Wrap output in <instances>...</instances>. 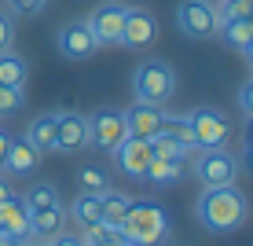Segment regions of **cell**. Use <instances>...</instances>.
I'll return each mask as SVG.
<instances>
[{"label": "cell", "mask_w": 253, "mask_h": 246, "mask_svg": "<svg viewBox=\"0 0 253 246\" xmlns=\"http://www.w3.org/2000/svg\"><path fill=\"white\" fill-rule=\"evenodd\" d=\"M15 195V191H11V184H7L4 177H0V202H7V198H11Z\"/></svg>", "instance_id": "cell-35"}, {"label": "cell", "mask_w": 253, "mask_h": 246, "mask_svg": "<svg viewBox=\"0 0 253 246\" xmlns=\"http://www.w3.org/2000/svg\"><path fill=\"white\" fill-rule=\"evenodd\" d=\"M220 22L224 19H250L253 15V0H220Z\"/></svg>", "instance_id": "cell-28"}, {"label": "cell", "mask_w": 253, "mask_h": 246, "mask_svg": "<svg viewBox=\"0 0 253 246\" xmlns=\"http://www.w3.org/2000/svg\"><path fill=\"white\" fill-rule=\"evenodd\" d=\"M7 144H11V136L0 129V165H4V154H7Z\"/></svg>", "instance_id": "cell-34"}, {"label": "cell", "mask_w": 253, "mask_h": 246, "mask_svg": "<svg viewBox=\"0 0 253 246\" xmlns=\"http://www.w3.org/2000/svg\"><path fill=\"white\" fill-rule=\"evenodd\" d=\"M176 92V74L165 59H143L132 74V96L147 107H165Z\"/></svg>", "instance_id": "cell-3"}, {"label": "cell", "mask_w": 253, "mask_h": 246, "mask_svg": "<svg viewBox=\"0 0 253 246\" xmlns=\"http://www.w3.org/2000/svg\"><path fill=\"white\" fill-rule=\"evenodd\" d=\"M180 177H184V162H165V158H151V165L143 173V180H151L154 188H169Z\"/></svg>", "instance_id": "cell-19"}, {"label": "cell", "mask_w": 253, "mask_h": 246, "mask_svg": "<svg viewBox=\"0 0 253 246\" xmlns=\"http://www.w3.org/2000/svg\"><path fill=\"white\" fill-rule=\"evenodd\" d=\"M30 221H33V213H30V206H26L22 198H7V202H0V235H15V239H30Z\"/></svg>", "instance_id": "cell-14"}, {"label": "cell", "mask_w": 253, "mask_h": 246, "mask_svg": "<svg viewBox=\"0 0 253 246\" xmlns=\"http://www.w3.org/2000/svg\"><path fill=\"white\" fill-rule=\"evenodd\" d=\"M224 37V45L228 48H246L250 45V37H253V30H250V19H224L220 22V30H216Z\"/></svg>", "instance_id": "cell-21"}, {"label": "cell", "mask_w": 253, "mask_h": 246, "mask_svg": "<svg viewBox=\"0 0 253 246\" xmlns=\"http://www.w3.org/2000/svg\"><path fill=\"white\" fill-rule=\"evenodd\" d=\"M48 246H84L81 239H77V235H70V232H55L51 235V243Z\"/></svg>", "instance_id": "cell-33"}, {"label": "cell", "mask_w": 253, "mask_h": 246, "mask_svg": "<svg viewBox=\"0 0 253 246\" xmlns=\"http://www.w3.org/2000/svg\"><path fill=\"white\" fill-rule=\"evenodd\" d=\"M22 202L30 206V213H33V209H44V206H55V202H59V188H55L51 180H37V184L22 195Z\"/></svg>", "instance_id": "cell-24"}, {"label": "cell", "mask_w": 253, "mask_h": 246, "mask_svg": "<svg viewBox=\"0 0 253 246\" xmlns=\"http://www.w3.org/2000/svg\"><path fill=\"white\" fill-rule=\"evenodd\" d=\"M26 103V96L19 85H0V118H11V114H19Z\"/></svg>", "instance_id": "cell-27"}, {"label": "cell", "mask_w": 253, "mask_h": 246, "mask_svg": "<svg viewBox=\"0 0 253 246\" xmlns=\"http://www.w3.org/2000/svg\"><path fill=\"white\" fill-rule=\"evenodd\" d=\"M125 118L121 110H95L88 118V144H95L99 151H114V147L125 140Z\"/></svg>", "instance_id": "cell-9"}, {"label": "cell", "mask_w": 253, "mask_h": 246, "mask_svg": "<svg viewBox=\"0 0 253 246\" xmlns=\"http://www.w3.org/2000/svg\"><path fill=\"white\" fill-rule=\"evenodd\" d=\"M22 246H48V243H41V239H26Z\"/></svg>", "instance_id": "cell-39"}, {"label": "cell", "mask_w": 253, "mask_h": 246, "mask_svg": "<svg viewBox=\"0 0 253 246\" xmlns=\"http://www.w3.org/2000/svg\"><path fill=\"white\" fill-rule=\"evenodd\" d=\"M195 213L209 232L224 235V232H235V228L246 224L250 202L235 184H228V188H206L202 198H198V206H195Z\"/></svg>", "instance_id": "cell-1"}, {"label": "cell", "mask_w": 253, "mask_h": 246, "mask_svg": "<svg viewBox=\"0 0 253 246\" xmlns=\"http://www.w3.org/2000/svg\"><path fill=\"white\" fill-rule=\"evenodd\" d=\"M63 221H66V209H63V202H55V206L33 209L30 232H33V235H41V239H51L55 232H63Z\"/></svg>", "instance_id": "cell-16"}, {"label": "cell", "mask_w": 253, "mask_h": 246, "mask_svg": "<svg viewBox=\"0 0 253 246\" xmlns=\"http://www.w3.org/2000/svg\"><path fill=\"white\" fill-rule=\"evenodd\" d=\"M77 184H81V191H88V195L110 191V177H107L103 165H81V169H77Z\"/></svg>", "instance_id": "cell-23"}, {"label": "cell", "mask_w": 253, "mask_h": 246, "mask_svg": "<svg viewBox=\"0 0 253 246\" xmlns=\"http://www.w3.org/2000/svg\"><path fill=\"white\" fill-rule=\"evenodd\" d=\"M246 144H253V118H250V125H246Z\"/></svg>", "instance_id": "cell-38"}, {"label": "cell", "mask_w": 253, "mask_h": 246, "mask_svg": "<svg viewBox=\"0 0 253 246\" xmlns=\"http://www.w3.org/2000/svg\"><path fill=\"white\" fill-rule=\"evenodd\" d=\"M147 144H151V158H165V162H184V158H187V151H184V147H180L169 133L151 136Z\"/></svg>", "instance_id": "cell-26"}, {"label": "cell", "mask_w": 253, "mask_h": 246, "mask_svg": "<svg viewBox=\"0 0 253 246\" xmlns=\"http://www.w3.org/2000/svg\"><path fill=\"white\" fill-rule=\"evenodd\" d=\"M11 45H15V19L11 11L0 7V51H11Z\"/></svg>", "instance_id": "cell-30"}, {"label": "cell", "mask_w": 253, "mask_h": 246, "mask_svg": "<svg viewBox=\"0 0 253 246\" xmlns=\"http://www.w3.org/2000/svg\"><path fill=\"white\" fill-rule=\"evenodd\" d=\"M26 81V59L15 51H0V85H19Z\"/></svg>", "instance_id": "cell-25"}, {"label": "cell", "mask_w": 253, "mask_h": 246, "mask_svg": "<svg viewBox=\"0 0 253 246\" xmlns=\"http://www.w3.org/2000/svg\"><path fill=\"white\" fill-rule=\"evenodd\" d=\"M162 133H169L172 140H176L184 151H198V144H195V133H191V121H187V114H165V125H162Z\"/></svg>", "instance_id": "cell-20"}, {"label": "cell", "mask_w": 253, "mask_h": 246, "mask_svg": "<svg viewBox=\"0 0 253 246\" xmlns=\"http://www.w3.org/2000/svg\"><path fill=\"white\" fill-rule=\"evenodd\" d=\"M84 147H88V118H84V114H59L51 151L77 154V151H84Z\"/></svg>", "instance_id": "cell-10"}, {"label": "cell", "mask_w": 253, "mask_h": 246, "mask_svg": "<svg viewBox=\"0 0 253 246\" xmlns=\"http://www.w3.org/2000/svg\"><path fill=\"white\" fill-rule=\"evenodd\" d=\"M121 232L132 239V246H162L169 239V217H165L158 202L132 198L125 221H121Z\"/></svg>", "instance_id": "cell-2"}, {"label": "cell", "mask_w": 253, "mask_h": 246, "mask_svg": "<svg viewBox=\"0 0 253 246\" xmlns=\"http://www.w3.org/2000/svg\"><path fill=\"white\" fill-rule=\"evenodd\" d=\"M125 11L128 4H118V0H103V4L92 7L88 30L95 37V45H121V26H125Z\"/></svg>", "instance_id": "cell-7"}, {"label": "cell", "mask_w": 253, "mask_h": 246, "mask_svg": "<svg viewBox=\"0 0 253 246\" xmlns=\"http://www.w3.org/2000/svg\"><path fill=\"white\" fill-rule=\"evenodd\" d=\"M176 26L191 41H209L220 30V15H216V7L209 0H184L176 7Z\"/></svg>", "instance_id": "cell-5"}, {"label": "cell", "mask_w": 253, "mask_h": 246, "mask_svg": "<svg viewBox=\"0 0 253 246\" xmlns=\"http://www.w3.org/2000/svg\"><path fill=\"white\" fill-rule=\"evenodd\" d=\"M70 217H74L81 228H88L99 221V195H88V191H81V195L74 198V206H70Z\"/></svg>", "instance_id": "cell-22"}, {"label": "cell", "mask_w": 253, "mask_h": 246, "mask_svg": "<svg viewBox=\"0 0 253 246\" xmlns=\"http://www.w3.org/2000/svg\"><path fill=\"white\" fill-rule=\"evenodd\" d=\"M242 162H246L250 169H253V144H246V151H242Z\"/></svg>", "instance_id": "cell-37"}, {"label": "cell", "mask_w": 253, "mask_h": 246, "mask_svg": "<svg viewBox=\"0 0 253 246\" xmlns=\"http://www.w3.org/2000/svg\"><path fill=\"white\" fill-rule=\"evenodd\" d=\"M44 7H48V0H7V11L26 15V19H30V15H41Z\"/></svg>", "instance_id": "cell-29"}, {"label": "cell", "mask_w": 253, "mask_h": 246, "mask_svg": "<svg viewBox=\"0 0 253 246\" xmlns=\"http://www.w3.org/2000/svg\"><path fill=\"white\" fill-rule=\"evenodd\" d=\"M191 133H195L198 151H213V147H224L231 140V118L216 107H202V110H191Z\"/></svg>", "instance_id": "cell-4"}, {"label": "cell", "mask_w": 253, "mask_h": 246, "mask_svg": "<svg viewBox=\"0 0 253 246\" xmlns=\"http://www.w3.org/2000/svg\"><path fill=\"white\" fill-rule=\"evenodd\" d=\"M239 107H242V110H246L250 118H253V81H246V85L239 89Z\"/></svg>", "instance_id": "cell-32"}, {"label": "cell", "mask_w": 253, "mask_h": 246, "mask_svg": "<svg viewBox=\"0 0 253 246\" xmlns=\"http://www.w3.org/2000/svg\"><path fill=\"white\" fill-rule=\"evenodd\" d=\"M55 125H59V110L41 114V118L26 129V140H30L37 151H51V144H55Z\"/></svg>", "instance_id": "cell-18"}, {"label": "cell", "mask_w": 253, "mask_h": 246, "mask_svg": "<svg viewBox=\"0 0 253 246\" xmlns=\"http://www.w3.org/2000/svg\"><path fill=\"white\" fill-rule=\"evenodd\" d=\"M158 41V19L147 7H128L121 26V45L125 48H151Z\"/></svg>", "instance_id": "cell-8"}, {"label": "cell", "mask_w": 253, "mask_h": 246, "mask_svg": "<svg viewBox=\"0 0 253 246\" xmlns=\"http://www.w3.org/2000/svg\"><path fill=\"white\" fill-rule=\"evenodd\" d=\"M37 162H41V151H37V147H33L30 140H15V136H11L7 154H4V165H0V169H7L11 177H26V173L37 169Z\"/></svg>", "instance_id": "cell-15"}, {"label": "cell", "mask_w": 253, "mask_h": 246, "mask_svg": "<svg viewBox=\"0 0 253 246\" xmlns=\"http://www.w3.org/2000/svg\"><path fill=\"white\" fill-rule=\"evenodd\" d=\"M121 118H125V133L132 140H151V136H158L162 125H165V110L147 107V103H132Z\"/></svg>", "instance_id": "cell-11"}, {"label": "cell", "mask_w": 253, "mask_h": 246, "mask_svg": "<svg viewBox=\"0 0 253 246\" xmlns=\"http://www.w3.org/2000/svg\"><path fill=\"white\" fill-rule=\"evenodd\" d=\"M95 48H99V45H95L88 22H66L63 30H59V51H63L70 63H81V59H88Z\"/></svg>", "instance_id": "cell-13"}, {"label": "cell", "mask_w": 253, "mask_h": 246, "mask_svg": "<svg viewBox=\"0 0 253 246\" xmlns=\"http://www.w3.org/2000/svg\"><path fill=\"white\" fill-rule=\"evenodd\" d=\"M195 173H198V180H202L206 188H228V184H235V177H239V162H235L231 151L213 147V151L198 154Z\"/></svg>", "instance_id": "cell-6"}, {"label": "cell", "mask_w": 253, "mask_h": 246, "mask_svg": "<svg viewBox=\"0 0 253 246\" xmlns=\"http://www.w3.org/2000/svg\"><path fill=\"white\" fill-rule=\"evenodd\" d=\"M99 246H132V239H128L121 228H107V235H103Z\"/></svg>", "instance_id": "cell-31"}, {"label": "cell", "mask_w": 253, "mask_h": 246, "mask_svg": "<svg viewBox=\"0 0 253 246\" xmlns=\"http://www.w3.org/2000/svg\"><path fill=\"white\" fill-rule=\"evenodd\" d=\"M128 206H132V198L128 195H118V191H103L99 195V221L107 228H121V221H125Z\"/></svg>", "instance_id": "cell-17"}, {"label": "cell", "mask_w": 253, "mask_h": 246, "mask_svg": "<svg viewBox=\"0 0 253 246\" xmlns=\"http://www.w3.org/2000/svg\"><path fill=\"white\" fill-rule=\"evenodd\" d=\"M110 154H114L118 169L125 173V177H136V180H143L147 165H151V144H147V140H132V136H125Z\"/></svg>", "instance_id": "cell-12"}, {"label": "cell", "mask_w": 253, "mask_h": 246, "mask_svg": "<svg viewBox=\"0 0 253 246\" xmlns=\"http://www.w3.org/2000/svg\"><path fill=\"white\" fill-rule=\"evenodd\" d=\"M26 239H15V235H0V246H22Z\"/></svg>", "instance_id": "cell-36"}]
</instances>
